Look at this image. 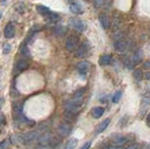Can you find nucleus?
I'll use <instances>...</instances> for the list:
<instances>
[{
    "label": "nucleus",
    "instance_id": "23",
    "mask_svg": "<svg viewBox=\"0 0 150 149\" xmlns=\"http://www.w3.org/2000/svg\"><path fill=\"white\" fill-rule=\"evenodd\" d=\"M54 32H55V34H56V35L60 36V35H63V34L65 33V29H64V27H63V26H56Z\"/></svg>",
    "mask_w": 150,
    "mask_h": 149
},
{
    "label": "nucleus",
    "instance_id": "13",
    "mask_svg": "<svg viewBox=\"0 0 150 149\" xmlns=\"http://www.w3.org/2000/svg\"><path fill=\"white\" fill-rule=\"evenodd\" d=\"M69 8H70V11H71V12L75 13V14H82V13L83 12L81 5H79L78 3H75V2L70 4Z\"/></svg>",
    "mask_w": 150,
    "mask_h": 149
},
{
    "label": "nucleus",
    "instance_id": "4",
    "mask_svg": "<svg viewBox=\"0 0 150 149\" xmlns=\"http://www.w3.org/2000/svg\"><path fill=\"white\" fill-rule=\"evenodd\" d=\"M79 42V39L77 37L75 36H70L69 38L67 40V42H66V49L68 51H73L75 48H76V46Z\"/></svg>",
    "mask_w": 150,
    "mask_h": 149
},
{
    "label": "nucleus",
    "instance_id": "31",
    "mask_svg": "<svg viewBox=\"0 0 150 149\" xmlns=\"http://www.w3.org/2000/svg\"><path fill=\"white\" fill-rule=\"evenodd\" d=\"M109 149H123V148H122V146H120V145H117V146H111V147H109Z\"/></svg>",
    "mask_w": 150,
    "mask_h": 149
},
{
    "label": "nucleus",
    "instance_id": "32",
    "mask_svg": "<svg viewBox=\"0 0 150 149\" xmlns=\"http://www.w3.org/2000/svg\"><path fill=\"white\" fill-rule=\"evenodd\" d=\"M146 80H149V73L146 74Z\"/></svg>",
    "mask_w": 150,
    "mask_h": 149
},
{
    "label": "nucleus",
    "instance_id": "19",
    "mask_svg": "<svg viewBox=\"0 0 150 149\" xmlns=\"http://www.w3.org/2000/svg\"><path fill=\"white\" fill-rule=\"evenodd\" d=\"M45 16H47L48 17V19L49 20H51L52 22H55V21H57L58 19H59V16L56 14V13H54V12H51V11H49L47 14L45 15Z\"/></svg>",
    "mask_w": 150,
    "mask_h": 149
},
{
    "label": "nucleus",
    "instance_id": "16",
    "mask_svg": "<svg viewBox=\"0 0 150 149\" xmlns=\"http://www.w3.org/2000/svg\"><path fill=\"white\" fill-rule=\"evenodd\" d=\"M16 68L18 71H25V69L28 68V63L25 61V60H19V61L17 62L16 64Z\"/></svg>",
    "mask_w": 150,
    "mask_h": 149
},
{
    "label": "nucleus",
    "instance_id": "26",
    "mask_svg": "<svg viewBox=\"0 0 150 149\" xmlns=\"http://www.w3.org/2000/svg\"><path fill=\"white\" fill-rule=\"evenodd\" d=\"M91 145H92V142H86V143L83 144V145L80 148V149H90V147H91Z\"/></svg>",
    "mask_w": 150,
    "mask_h": 149
},
{
    "label": "nucleus",
    "instance_id": "15",
    "mask_svg": "<svg viewBox=\"0 0 150 149\" xmlns=\"http://www.w3.org/2000/svg\"><path fill=\"white\" fill-rule=\"evenodd\" d=\"M111 63H112V56L109 54L102 55L100 59V64L101 66H107V65H110Z\"/></svg>",
    "mask_w": 150,
    "mask_h": 149
},
{
    "label": "nucleus",
    "instance_id": "25",
    "mask_svg": "<svg viewBox=\"0 0 150 149\" xmlns=\"http://www.w3.org/2000/svg\"><path fill=\"white\" fill-rule=\"evenodd\" d=\"M22 54L23 55V56H26V57L29 56V51H28L26 46H25V47L23 48V50H22Z\"/></svg>",
    "mask_w": 150,
    "mask_h": 149
},
{
    "label": "nucleus",
    "instance_id": "35",
    "mask_svg": "<svg viewBox=\"0 0 150 149\" xmlns=\"http://www.w3.org/2000/svg\"><path fill=\"white\" fill-rule=\"evenodd\" d=\"M0 107H1V99H0Z\"/></svg>",
    "mask_w": 150,
    "mask_h": 149
},
{
    "label": "nucleus",
    "instance_id": "14",
    "mask_svg": "<svg viewBox=\"0 0 150 149\" xmlns=\"http://www.w3.org/2000/svg\"><path fill=\"white\" fill-rule=\"evenodd\" d=\"M143 56H144V54L142 52V50L139 49V50L136 51L134 55H133V62H134V64H139V63L142 62Z\"/></svg>",
    "mask_w": 150,
    "mask_h": 149
},
{
    "label": "nucleus",
    "instance_id": "18",
    "mask_svg": "<svg viewBox=\"0 0 150 149\" xmlns=\"http://www.w3.org/2000/svg\"><path fill=\"white\" fill-rule=\"evenodd\" d=\"M77 140L76 139H70L69 141L68 142V143H67V145H66V147H65V149H73L75 146L77 145Z\"/></svg>",
    "mask_w": 150,
    "mask_h": 149
},
{
    "label": "nucleus",
    "instance_id": "21",
    "mask_svg": "<svg viewBox=\"0 0 150 149\" xmlns=\"http://www.w3.org/2000/svg\"><path fill=\"white\" fill-rule=\"evenodd\" d=\"M121 95H122L121 91H117V92H115V95H114V97H112V102H114V103H117V102H118L119 100H120Z\"/></svg>",
    "mask_w": 150,
    "mask_h": 149
},
{
    "label": "nucleus",
    "instance_id": "5",
    "mask_svg": "<svg viewBox=\"0 0 150 149\" xmlns=\"http://www.w3.org/2000/svg\"><path fill=\"white\" fill-rule=\"evenodd\" d=\"M112 142L114 143H115L116 145H123L126 143H128L129 141V137L125 136V135H121V134H115L112 135Z\"/></svg>",
    "mask_w": 150,
    "mask_h": 149
},
{
    "label": "nucleus",
    "instance_id": "22",
    "mask_svg": "<svg viewBox=\"0 0 150 149\" xmlns=\"http://www.w3.org/2000/svg\"><path fill=\"white\" fill-rule=\"evenodd\" d=\"M11 44L6 43L3 46V53L5 54H8L11 53Z\"/></svg>",
    "mask_w": 150,
    "mask_h": 149
},
{
    "label": "nucleus",
    "instance_id": "17",
    "mask_svg": "<svg viewBox=\"0 0 150 149\" xmlns=\"http://www.w3.org/2000/svg\"><path fill=\"white\" fill-rule=\"evenodd\" d=\"M36 8H37L38 12H39L40 14H41V15H46L47 13H48V12L50 11L48 8H46L45 6H41V5L37 6Z\"/></svg>",
    "mask_w": 150,
    "mask_h": 149
},
{
    "label": "nucleus",
    "instance_id": "7",
    "mask_svg": "<svg viewBox=\"0 0 150 149\" xmlns=\"http://www.w3.org/2000/svg\"><path fill=\"white\" fill-rule=\"evenodd\" d=\"M110 122H111V119L110 118H106L105 120H103L102 122L96 128V132L97 133H101V132H103L108 128V126H109Z\"/></svg>",
    "mask_w": 150,
    "mask_h": 149
},
{
    "label": "nucleus",
    "instance_id": "30",
    "mask_svg": "<svg viewBox=\"0 0 150 149\" xmlns=\"http://www.w3.org/2000/svg\"><path fill=\"white\" fill-rule=\"evenodd\" d=\"M150 63H149V61L147 60V61H145L144 63V68H145V69H148L149 68V67H150V65H149Z\"/></svg>",
    "mask_w": 150,
    "mask_h": 149
},
{
    "label": "nucleus",
    "instance_id": "27",
    "mask_svg": "<svg viewBox=\"0 0 150 149\" xmlns=\"http://www.w3.org/2000/svg\"><path fill=\"white\" fill-rule=\"evenodd\" d=\"M105 0H94V4H95L96 7H100L103 3H104Z\"/></svg>",
    "mask_w": 150,
    "mask_h": 149
},
{
    "label": "nucleus",
    "instance_id": "1",
    "mask_svg": "<svg viewBox=\"0 0 150 149\" xmlns=\"http://www.w3.org/2000/svg\"><path fill=\"white\" fill-rule=\"evenodd\" d=\"M36 137H37V132L32 131V132H28V133L23 134V135H22V136H19L18 140L21 143L26 144V143H29L34 141V140L36 139Z\"/></svg>",
    "mask_w": 150,
    "mask_h": 149
},
{
    "label": "nucleus",
    "instance_id": "36",
    "mask_svg": "<svg viewBox=\"0 0 150 149\" xmlns=\"http://www.w3.org/2000/svg\"><path fill=\"white\" fill-rule=\"evenodd\" d=\"M2 16V13H1V11H0V17H1Z\"/></svg>",
    "mask_w": 150,
    "mask_h": 149
},
{
    "label": "nucleus",
    "instance_id": "11",
    "mask_svg": "<svg viewBox=\"0 0 150 149\" xmlns=\"http://www.w3.org/2000/svg\"><path fill=\"white\" fill-rule=\"evenodd\" d=\"M87 47L84 44H82L80 47L76 50V52H75V56L78 57V58H81V57H83L84 55L87 54Z\"/></svg>",
    "mask_w": 150,
    "mask_h": 149
},
{
    "label": "nucleus",
    "instance_id": "33",
    "mask_svg": "<svg viewBox=\"0 0 150 149\" xmlns=\"http://www.w3.org/2000/svg\"><path fill=\"white\" fill-rule=\"evenodd\" d=\"M147 125L149 126V115L147 116Z\"/></svg>",
    "mask_w": 150,
    "mask_h": 149
},
{
    "label": "nucleus",
    "instance_id": "28",
    "mask_svg": "<svg viewBox=\"0 0 150 149\" xmlns=\"http://www.w3.org/2000/svg\"><path fill=\"white\" fill-rule=\"evenodd\" d=\"M138 147H139L138 143H131L126 149H138Z\"/></svg>",
    "mask_w": 150,
    "mask_h": 149
},
{
    "label": "nucleus",
    "instance_id": "20",
    "mask_svg": "<svg viewBox=\"0 0 150 149\" xmlns=\"http://www.w3.org/2000/svg\"><path fill=\"white\" fill-rule=\"evenodd\" d=\"M133 76L137 81H141L143 79V72L140 69H136V71L133 72Z\"/></svg>",
    "mask_w": 150,
    "mask_h": 149
},
{
    "label": "nucleus",
    "instance_id": "2",
    "mask_svg": "<svg viewBox=\"0 0 150 149\" xmlns=\"http://www.w3.org/2000/svg\"><path fill=\"white\" fill-rule=\"evenodd\" d=\"M71 130H72L71 126H70L69 124L66 123V124H61V125H59V127L57 129V132H58V134L60 135V136L66 137V136H68V135L70 134Z\"/></svg>",
    "mask_w": 150,
    "mask_h": 149
},
{
    "label": "nucleus",
    "instance_id": "8",
    "mask_svg": "<svg viewBox=\"0 0 150 149\" xmlns=\"http://www.w3.org/2000/svg\"><path fill=\"white\" fill-rule=\"evenodd\" d=\"M89 64L87 61H82V62H79L77 64V68L79 72L81 74H86L88 68H89Z\"/></svg>",
    "mask_w": 150,
    "mask_h": 149
},
{
    "label": "nucleus",
    "instance_id": "29",
    "mask_svg": "<svg viewBox=\"0 0 150 149\" xmlns=\"http://www.w3.org/2000/svg\"><path fill=\"white\" fill-rule=\"evenodd\" d=\"M6 118H5V116L3 114H0V127H2V126L6 123Z\"/></svg>",
    "mask_w": 150,
    "mask_h": 149
},
{
    "label": "nucleus",
    "instance_id": "6",
    "mask_svg": "<svg viewBox=\"0 0 150 149\" xmlns=\"http://www.w3.org/2000/svg\"><path fill=\"white\" fill-rule=\"evenodd\" d=\"M15 34V30H14V26L11 24H8L4 29V35L7 39H11L14 37Z\"/></svg>",
    "mask_w": 150,
    "mask_h": 149
},
{
    "label": "nucleus",
    "instance_id": "24",
    "mask_svg": "<svg viewBox=\"0 0 150 149\" xmlns=\"http://www.w3.org/2000/svg\"><path fill=\"white\" fill-rule=\"evenodd\" d=\"M8 145V140L5 139L1 143H0V149H7Z\"/></svg>",
    "mask_w": 150,
    "mask_h": 149
},
{
    "label": "nucleus",
    "instance_id": "12",
    "mask_svg": "<svg viewBox=\"0 0 150 149\" xmlns=\"http://www.w3.org/2000/svg\"><path fill=\"white\" fill-rule=\"evenodd\" d=\"M126 47H127V42L124 40H119L115 41V48L116 51H118V52H124L126 50Z\"/></svg>",
    "mask_w": 150,
    "mask_h": 149
},
{
    "label": "nucleus",
    "instance_id": "9",
    "mask_svg": "<svg viewBox=\"0 0 150 149\" xmlns=\"http://www.w3.org/2000/svg\"><path fill=\"white\" fill-rule=\"evenodd\" d=\"M98 19H100V24H101L103 28L104 29L110 28V20L106 14H100V16H98Z\"/></svg>",
    "mask_w": 150,
    "mask_h": 149
},
{
    "label": "nucleus",
    "instance_id": "10",
    "mask_svg": "<svg viewBox=\"0 0 150 149\" xmlns=\"http://www.w3.org/2000/svg\"><path fill=\"white\" fill-rule=\"evenodd\" d=\"M103 114H104V109H103L102 107H95V108L92 109V112H91L92 116L96 119L100 118L103 115Z\"/></svg>",
    "mask_w": 150,
    "mask_h": 149
},
{
    "label": "nucleus",
    "instance_id": "3",
    "mask_svg": "<svg viewBox=\"0 0 150 149\" xmlns=\"http://www.w3.org/2000/svg\"><path fill=\"white\" fill-rule=\"evenodd\" d=\"M70 25H71L75 29H77L80 32L86 31L87 28V25L86 23H83V21L79 20V19H71V21H70Z\"/></svg>",
    "mask_w": 150,
    "mask_h": 149
},
{
    "label": "nucleus",
    "instance_id": "34",
    "mask_svg": "<svg viewBox=\"0 0 150 149\" xmlns=\"http://www.w3.org/2000/svg\"><path fill=\"white\" fill-rule=\"evenodd\" d=\"M39 149H48V148H46V147H40V148H39Z\"/></svg>",
    "mask_w": 150,
    "mask_h": 149
}]
</instances>
